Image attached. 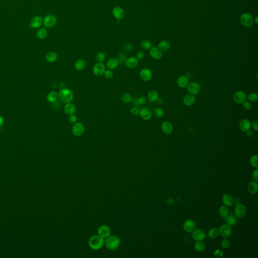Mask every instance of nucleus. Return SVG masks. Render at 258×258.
Listing matches in <instances>:
<instances>
[{
  "instance_id": "nucleus-49",
  "label": "nucleus",
  "mask_w": 258,
  "mask_h": 258,
  "mask_svg": "<svg viewBox=\"0 0 258 258\" xmlns=\"http://www.w3.org/2000/svg\"><path fill=\"white\" fill-rule=\"evenodd\" d=\"M69 121L72 124H75L77 122V117L74 114L69 115Z\"/></svg>"
},
{
  "instance_id": "nucleus-44",
  "label": "nucleus",
  "mask_w": 258,
  "mask_h": 258,
  "mask_svg": "<svg viewBox=\"0 0 258 258\" xmlns=\"http://www.w3.org/2000/svg\"><path fill=\"white\" fill-rule=\"evenodd\" d=\"M230 241L227 238H224L221 242V246L223 249H228L230 247Z\"/></svg>"
},
{
  "instance_id": "nucleus-37",
  "label": "nucleus",
  "mask_w": 258,
  "mask_h": 258,
  "mask_svg": "<svg viewBox=\"0 0 258 258\" xmlns=\"http://www.w3.org/2000/svg\"><path fill=\"white\" fill-rule=\"evenodd\" d=\"M208 236L211 239H215L219 236V230L216 228H212L209 231Z\"/></svg>"
},
{
  "instance_id": "nucleus-13",
  "label": "nucleus",
  "mask_w": 258,
  "mask_h": 258,
  "mask_svg": "<svg viewBox=\"0 0 258 258\" xmlns=\"http://www.w3.org/2000/svg\"><path fill=\"white\" fill-rule=\"evenodd\" d=\"M140 77L144 81H148L152 78V72L149 69L144 68L140 72Z\"/></svg>"
},
{
  "instance_id": "nucleus-27",
  "label": "nucleus",
  "mask_w": 258,
  "mask_h": 258,
  "mask_svg": "<svg viewBox=\"0 0 258 258\" xmlns=\"http://www.w3.org/2000/svg\"><path fill=\"white\" fill-rule=\"evenodd\" d=\"M119 61L115 58H110L106 63V67L110 70H115L119 65Z\"/></svg>"
},
{
  "instance_id": "nucleus-56",
  "label": "nucleus",
  "mask_w": 258,
  "mask_h": 258,
  "mask_svg": "<svg viewBox=\"0 0 258 258\" xmlns=\"http://www.w3.org/2000/svg\"><path fill=\"white\" fill-rule=\"evenodd\" d=\"M156 102H157V103L158 105H159V106L162 105V104H164V100H162V99H159V97H158V99H157V100H156Z\"/></svg>"
},
{
  "instance_id": "nucleus-5",
  "label": "nucleus",
  "mask_w": 258,
  "mask_h": 258,
  "mask_svg": "<svg viewBox=\"0 0 258 258\" xmlns=\"http://www.w3.org/2000/svg\"><path fill=\"white\" fill-rule=\"evenodd\" d=\"M72 133L74 135L79 137L82 136L85 132V128L81 122H76L74 124L72 127Z\"/></svg>"
},
{
  "instance_id": "nucleus-43",
  "label": "nucleus",
  "mask_w": 258,
  "mask_h": 258,
  "mask_svg": "<svg viewBox=\"0 0 258 258\" xmlns=\"http://www.w3.org/2000/svg\"><path fill=\"white\" fill-rule=\"evenodd\" d=\"M141 47L143 49H144V50H149V49L151 48V47H152L151 43L150 41H147V40L143 41L141 43Z\"/></svg>"
},
{
  "instance_id": "nucleus-25",
  "label": "nucleus",
  "mask_w": 258,
  "mask_h": 258,
  "mask_svg": "<svg viewBox=\"0 0 258 258\" xmlns=\"http://www.w3.org/2000/svg\"><path fill=\"white\" fill-rule=\"evenodd\" d=\"M138 59L134 57H132L127 59L126 65L129 69H133L137 66Z\"/></svg>"
},
{
  "instance_id": "nucleus-14",
  "label": "nucleus",
  "mask_w": 258,
  "mask_h": 258,
  "mask_svg": "<svg viewBox=\"0 0 258 258\" xmlns=\"http://www.w3.org/2000/svg\"><path fill=\"white\" fill-rule=\"evenodd\" d=\"M247 99V95L243 91H238L235 93L234 96V101L241 104L243 103Z\"/></svg>"
},
{
  "instance_id": "nucleus-22",
  "label": "nucleus",
  "mask_w": 258,
  "mask_h": 258,
  "mask_svg": "<svg viewBox=\"0 0 258 258\" xmlns=\"http://www.w3.org/2000/svg\"><path fill=\"white\" fill-rule=\"evenodd\" d=\"M240 128L242 131L246 132L251 128V121L248 119H243L240 123Z\"/></svg>"
},
{
  "instance_id": "nucleus-41",
  "label": "nucleus",
  "mask_w": 258,
  "mask_h": 258,
  "mask_svg": "<svg viewBox=\"0 0 258 258\" xmlns=\"http://www.w3.org/2000/svg\"><path fill=\"white\" fill-rule=\"evenodd\" d=\"M95 59L98 63H102L106 59V55L103 52H98L96 55Z\"/></svg>"
},
{
  "instance_id": "nucleus-11",
  "label": "nucleus",
  "mask_w": 258,
  "mask_h": 258,
  "mask_svg": "<svg viewBox=\"0 0 258 258\" xmlns=\"http://www.w3.org/2000/svg\"><path fill=\"white\" fill-rule=\"evenodd\" d=\"M192 237L196 241H202L205 238V233L202 229H195L192 232Z\"/></svg>"
},
{
  "instance_id": "nucleus-58",
  "label": "nucleus",
  "mask_w": 258,
  "mask_h": 258,
  "mask_svg": "<svg viewBox=\"0 0 258 258\" xmlns=\"http://www.w3.org/2000/svg\"><path fill=\"white\" fill-rule=\"evenodd\" d=\"M59 85H60V86H61V87H62V88L65 87V84H64V83H63V82H61V83H60V84H59Z\"/></svg>"
},
{
  "instance_id": "nucleus-40",
  "label": "nucleus",
  "mask_w": 258,
  "mask_h": 258,
  "mask_svg": "<svg viewBox=\"0 0 258 258\" xmlns=\"http://www.w3.org/2000/svg\"><path fill=\"white\" fill-rule=\"evenodd\" d=\"M122 101L126 103H130L132 100V96L129 93H124L121 97Z\"/></svg>"
},
{
  "instance_id": "nucleus-30",
  "label": "nucleus",
  "mask_w": 258,
  "mask_h": 258,
  "mask_svg": "<svg viewBox=\"0 0 258 258\" xmlns=\"http://www.w3.org/2000/svg\"><path fill=\"white\" fill-rule=\"evenodd\" d=\"M86 66V62L83 59L77 60L75 63V68L77 71H82L85 68Z\"/></svg>"
},
{
  "instance_id": "nucleus-24",
  "label": "nucleus",
  "mask_w": 258,
  "mask_h": 258,
  "mask_svg": "<svg viewBox=\"0 0 258 258\" xmlns=\"http://www.w3.org/2000/svg\"><path fill=\"white\" fill-rule=\"evenodd\" d=\"M222 202L225 206L227 207L232 206L234 203L233 197L229 194H225L222 197Z\"/></svg>"
},
{
  "instance_id": "nucleus-16",
  "label": "nucleus",
  "mask_w": 258,
  "mask_h": 258,
  "mask_svg": "<svg viewBox=\"0 0 258 258\" xmlns=\"http://www.w3.org/2000/svg\"><path fill=\"white\" fill-rule=\"evenodd\" d=\"M139 115L141 118L144 120H149L152 116V113L149 108H142L140 110Z\"/></svg>"
},
{
  "instance_id": "nucleus-12",
  "label": "nucleus",
  "mask_w": 258,
  "mask_h": 258,
  "mask_svg": "<svg viewBox=\"0 0 258 258\" xmlns=\"http://www.w3.org/2000/svg\"><path fill=\"white\" fill-rule=\"evenodd\" d=\"M196 225L195 221L191 219L187 220L185 221L183 225L184 230L189 233H192L193 232L194 230L196 229Z\"/></svg>"
},
{
  "instance_id": "nucleus-20",
  "label": "nucleus",
  "mask_w": 258,
  "mask_h": 258,
  "mask_svg": "<svg viewBox=\"0 0 258 258\" xmlns=\"http://www.w3.org/2000/svg\"><path fill=\"white\" fill-rule=\"evenodd\" d=\"M98 233L99 236L102 238H106L110 236V230L108 227L106 225H103L99 228Z\"/></svg>"
},
{
  "instance_id": "nucleus-6",
  "label": "nucleus",
  "mask_w": 258,
  "mask_h": 258,
  "mask_svg": "<svg viewBox=\"0 0 258 258\" xmlns=\"http://www.w3.org/2000/svg\"><path fill=\"white\" fill-rule=\"evenodd\" d=\"M218 230L219 234L224 238H228L232 233L231 226L227 224H224L221 225Z\"/></svg>"
},
{
  "instance_id": "nucleus-10",
  "label": "nucleus",
  "mask_w": 258,
  "mask_h": 258,
  "mask_svg": "<svg viewBox=\"0 0 258 258\" xmlns=\"http://www.w3.org/2000/svg\"><path fill=\"white\" fill-rule=\"evenodd\" d=\"M246 213H247V208L244 205L239 204L236 206L234 209V214L238 218H243L245 215Z\"/></svg>"
},
{
  "instance_id": "nucleus-9",
  "label": "nucleus",
  "mask_w": 258,
  "mask_h": 258,
  "mask_svg": "<svg viewBox=\"0 0 258 258\" xmlns=\"http://www.w3.org/2000/svg\"><path fill=\"white\" fill-rule=\"evenodd\" d=\"M200 86L196 82H193L188 84L187 90L190 94L196 95L198 94L200 91Z\"/></svg>"
},
{
  "instance_id": "nucleus-34",
  "label": "nucleus",
  "mask_w": 258,
  "mask_h": 258,
  "mask_svg": "<svg viewBox=\"0 0 258 258\" xmlns=\"http://www.w3.org/2000/svg\"><path fill=\"white\" fill-rule=\"evenodd\" d=\"M48 30L45 28H40L36 32V36L39 39H43L47 37Z\"/></svg>"
},
{
  "instance_id": "nucleus-23",
  "label": "nucleus",
  "mask_w": 258,
  "mask_h": 258,
  "mask_svg": "<svg viewBox=\"0 0 258 258\" xmlns=\"http://www.w3.org/2000/svg\"><path fill=\"white\" fill-rule=\"evenodd\" d=\"M237 218L238 217H236L234 214L229 213L227 217H225V221H226L227 224L229 225L230 226H233L237 223L238 221Z\"/></svg>"
},
{
  "instance_id": "nucleus-47",
  "label": "nucleus",
  "mask_w": 258,
  "mask_h": 258,
  "mask_svg": "<svg viewBox=\"0 0 258 258\" xmlns=\"http://www.w3.org/2000/svg\"><path fill=\"white\" fill-rule=\"evenodd\" d=\"M104 76L105 77H106V79H112V78H113V72H112V71L110 70H106V71L104 72Z\"/></svg>"
},
{
  "instance_id": "nucleus-51",
  "label": "nucleus",
  "mask_w": 258,
  "mask_h": 258,
  "mask_svg": "<svg viewBox=\"0 0 258 258\" xmlns=\"http://www.w3.org/2000/svg\"><path fill=\"white\" fill-rule=\"evenodd\" d=\"M252 178L254 179V180L256 182H258V168H256V169L255 170L252 174Z\"/></svg>"
},
{
  "instance_id": "nucleus-38",
  "label": "nucleus",
  "mask_w": 258,
  "mask_h": 258,
  "mask_svg": "<svg viewBox=\"0 0 258 258\" xmlns=\"http://www.w3.org/2000/svg\"><path fill=\"white\" fill-rule=\"evenodd\" d=\"M219 213L221 217L224 218L229 214V211L227 207L225 205L221 206L219 209Z\"/></svg>"
},
{
  "instance_id": "nucleus-36",
  "label": "nucleus",
  "mask_w": 258,
  "mask_h": 258,
  "mask_svg": "<svg viewBox=\"0 0 258 258\" xmlns=\"http://www.w3.org/2000/svg\"><path fill=\"white\" fill-rule=\"evenodd\" d=\"M195 250L198 252H202L205 249V245L202 241H196L194 244Z\"/></svg>"
},
{
  "instance_id": "nucleus-29",
  "label": "nucleus",
  "mask_w": 258,
  "mask_h": 258,
  "mask_svg": "<svg viewBox=\"0 0 258 258\" xmlns=\"http://www.w3.org/2000/svg\"><path fill=\"white\" fill-rule=\"evenodd\" d=\"M196 101V97L193 95H186L184 98V102L186 106H191L193 105Z\"/></svg>"
},
{
  "instance_id": "nucleus-45",
  "label": "nucleus",
  "mask_w": 258,
  "mask_h": 258,
  "mask_svg": "<svg viewBox=\"0 0 258 258\" xmlns=\"http://www.w3.org/2000/svg\"><path fill=\"white\" fill-rule=\"evenodd\" d=\"M248 99L251 102H256L258 99V94L256 93H251L248 96Z\"/></svg>"
},
{
  "instance_id": "nucleus-52",
  "label": "nucleus",
  "mask_w": 258,
  "mask_h": 258,
  "mask_svg": "<svg viewBox=\"0 0 258 258\" xmlns=\"http://www.w3.org/2000/svg\"><path fill=\"white\" fill-rule=\"evenodd\" d=\"M144 56H145L144 52H143V51H142V50H139L137 52V59H138V61L139 60H141V59H143L144 57Z\"/></svg>"
},
{
  "instance_id": "nucleus-4",
  "label": "nucleus",
  "mask_w": 258,
  "mask_h": 258,
  "mask_svg": "<svg viewBox=\"0 0 258 258\" xmlns=\"http://www.w3.org/2000/svg\"><path fill=\"white\" fill-rule=\"evenodd\" d=\"M57 19L56 16L52 14L48 15L43 19V24L47 28H52L57 23Z\"/></svg>"
},
{
  "instance_id": "nucleus-59",
  "label": "nucleus",
  "mask_w": 258,
  "mask_h": 258,
  "mask_svg": "<svg viewBox=\"0 0 258 258\" xmlns=\"http://www.w3.org/2000/svg\"><path fill=\"white\" fill-rule=\"evenodd\" d=\"M255 22L256 23V24H258V17H256V18L255 19Z\"/></svg>"
},
{
  "instance_id": "nucleus-18",
  "label": "nucleus",
  "mask_w": 258,
  "mask_h": 258,
  "mask_svg": "<svg viewBox=\"0 0 258 258\" xmlns=\"http://www.w3.org/2000/svg\"><path fill=\"white\" fill-rule=\"evenodd\" d=\"M43 24V19L40 16H35L32 18L30 21V26L33 28H38Z\"/></svg>"
},
{
  "instance_id": "nucleus-53",
  "label": "nucleus",
  "mask_w": 258,
  "mask_h": 258,
  "mask_svg": "<svg viewBox=\"0 0 258 258\" xmlns=\"http://www.w3.org/2000/svg\"><path fill=\"white\" fill-rule=\"evenodd\" d=\"M251 126H252V128L256 131H258V122L257 121H254L251 123Z\"/></svg>"
},
{
  "instance_id": "nucleus-1",
  "label": "nucleus",
  "mask_w": 258,
  "mask_h": 258,
  "mask_svg": "<svg viewBox=\"0 0 258 258\" xmlns=\"http://www.w3.org/2000/svg\"><path fill=\"white\" fill-rule=\"evenodd\" d=\"M106 248L110 250H115L120 247L121 241L117 236H108L104 241Z\"/></svg>"
},
{
  "instance_id": "nucleus-7",
  "label": "nucleus",
  "mask_w": 258,
  "mask_h": 258,
  "mask_svg": "<svg viewBox=\"0 0 258 258\" xmlns=\"http://www.w3.org/2000/svg\"><path fill=\"white\" fill-rule=\"evenodd\" d=\"M240 21L241 24L245 27H251L254 23V19L249 13H245L241 15Z\"/></svg>"
},
{
  "instance_id": "nucleus-42",
  "label": "nucleus",
  "mask_w": 258,
  "mask_h": 258,
  "mask_svg": "<svg viewBox=\"0 0 258 258\" xmlns=\"http://www.w3.org/2000/svg\"><path fill=\"white\" fill-rule=\"evenodd\" d=\"M154 115L156 117H162L164 115V110L161 108H156L154 110Z\"/></svg>"
},
{
  "instance_id": "nucleus-35",
  "label": "nucleus",
  "mask_w": 258,
  "mask_h": 258,
  "mask_svg": "<svg viewBox=\"0 0 258 258\" xmlns=\"http://www.w3.org/2000/svg\"><path fill=\"white\" fill-rule=\"evenodd\" d=\"M171 47V45L168 41H162L159 43L158 45V48H159L160 50L162 52H165L169 50Z\"/></svg>"
},
{
  "instance_id": "nucleus-48",
  "label": "nucleus",
  "mask_w": 258,
  "mask_h": 258,
  "mask_svg": "<svg viewBox=\"0 0 258 258\" xmlns=\"http://www.w3.org/2000/svg\"><path fill=\"white\" fill-rule=\"evenodd\" d=\"M140 110L138 108L135 107V108H133L131 109L130 112H131V113H132L133 115L137 116V115H139Z\"/></svg>"
},
{
  "instance_id": "nucleus-26",
  "label": "nucleus",
  "mask_w": 258,
  "mask_h": 258,
  "mask_svg": "<svg viewBox=\"0 0 258 258\" xmlns=\"http://www.w3.org/2000/svg\"><path fill=\"white\" fill-rule=\"evenodd\" d=\"M247 189L248 191L252 194H256L258 191V182L255 180L250 182L247 186Z\"/></svg>"
},
{
  "instance_id": "nucleus-54",
  "label": "nucleus",
  "mask_w": 258,
  "mask_h": 258,
  "mask_svg": "<svg viewBox=\"0 0 258 258\" xmlns=\"http://www.w3.org/2000/svg\"><path fill=\"white\" fill-rule=\"evenodd\" d=\"M146 98L144 96L141 97H140L139 99H138V101L139 102L140 105L141 104H145V103L146 102Z\"/></svg>"
},
{
  "instance_id": "nucleus-2",
  "label": "nucleus",
  "mask_w": 258,
  "mask_h": 258,
  "mask_svg": "<svg viewBox=\"0 0 258 258\" xmlns=\"http://www.w3.org/2000/svg\"><path fill=\"white\" fill-rule=\"evenodd\" d=\"M58 97L62 102L69 103L73 100L74 94L70 89L63 88L58 93Z\"/></svg>"
},
{
  "instance_id": "nucleus-28",
  "label": "nucleus",
  "mask_w": 258,
  "mask_h": 258,
  "mask_svg": "<svg viewBox=\"0 0 258 258\" xmlns=\"http://www.w3.org/2000/svg\"><path fill=\"white\" fill-rule=\"evenodd\" d=\"M64 112L69 115L74 114L76 112V107L74 104L71 103H67L64 107Z\"/></svg>"
},
{
  "instance_id": "nucleus-21",
  "label": "nucleus",
  "mask_w": 258,
  "mask_h": 258,
  "mask_svg": "<svg viewBox=\"0 0 258 258\" xmlns=\"http://www.w3.org/2000/svg\"><path fill=\"white\" fill-rule=\"evenodd\" d=\"M177 84L180 87L185 88L187 87L189 84V81L187 77L185 76H180L177 80Z\"/></svg>"
},
{
  "instance_id": "nucleus-46",
  "label": "nucleus",
  "mask_w": 258,
  "mask_h": 258,
  "mask_svg": "<svg viewBox=\"0 0 258 258\" xmlns=\"http://www.w3.org/2000/svg\"><path fill=\"white\" fill-rule=\"evenodd\" d=\"M223 252L222 250H221V249H217L214 252V255L216 258H221L223 257Z\"/></svg>"
},
{
  "instance_id": "nucleus-17",
  "label": "nucleus",
  "mask_w": 258,
  "mask_h": 258,
  "mask_svg": "<svg viewBox=\"0 0 258 258\" xmlns=\"http://www.w3.org/2000/svg\"><path fill=\"white\" fill-rule=\"evenodd\" d=\"M149 54L152 58L155 59H159L162 57V50L157 47H153L149 51Z\"/></svg>"
},
{
  "instance_id": "nucleus-39",
  "label": "nucleus",
  "mask_w": 258,
  "mask_h": 258,
  "mask_svg": "<svg viewBox=\"0 0 258 258\" xmlns=\"http://www.w3.org/2000/svg\"><path fill=\"white\" fill-rule=\"evenodd\" d=\"M258 156L257 155H254L253 156L251 157L250 160V162L251 165L252 166V167L255 168H258Z\"/></svg>"
},
{
  "instance_id": "nucleus-57",
  "label": "nucleus",
  "mask_w": 258,
  "mask_h": 258,
  "mask_svg": "<svg viewBox=\"0 0 258 258\" xmlns=\"http://www.w3.org/2000/svg\"><path fill=\"white\" fill-rule=\"evenodd\" d=\"M4 119L2 115H0V127L2 126L4 124Z\"/></svg>"
},
{
  "instance_id": "nucleus-3",
  "label": "nucleus",
  "mask_w": 258,
  "mask_h": 258,
  "mask_svg": "<svg viewBox=\"0 0 258 258\" xmlns=\"http://www.w3.org/2000/svg\"><path fill=\"white\" fill-rule=\"evenodd\" d=\"M103 238L99 236H95L90 238L89 241V247L91 249L97 250L100 249L104 243Z\"/></svg>"
},
{
  "instance_id": "nucleus-32",
  "label": "nucleus",
  "mask_w": 258,
  "mask_h": 258,
  "mask_svg": "<svg viewBox=\"0 0 258 258\" xmlns=\"http://www.w3.org/2000/svg\"><path fill=\"white\" fill-rule=\"evenodd\" d=\"M45 59H47V61L49 63H54L58 59V55L52 52H49L45 56Z\"/></svg>"
},
{
  "instance_id": "nucleus-50",
  "label": "nucleus",
  "mask_w": 258,
  "mask_h": 258,
  "mask_svg": "<svg viewBox=\"0 0 258 258\" xmlns=\"http://www.w3.org/2000/svg\"><path fill=\"white\" fill-rule=\"evenodd\" d=\"M243 108H245V110H250L252 108V104H251L250 102H249V101H245L244 102H243Z\"/></svg>"
},
{
  "instance_id": "nucleus-55",
  "label": "nucleus",
  "mask_w": 258,
  "mask_h": 258,
  "mask_svg": "<svg viewBox=\"0 0 258 258\" xmlns=\"http://www.w3.org/2000/svg\"><path fill=\"white\" fill-rule=\"evenodd\" d=\"M245 132H246V135H247V136L249 137H252V135H253V133H252V131L251 130H250V129L248 130Z\"/></svg>"
},
{
  "instance_id": "nucleus-31",
  "label": "nucleus",
  "mask_w": 258,
  "mask_h": 258,
  "mask_svg": "<svg viewBox=\"0 0 258 258\" xmlns=\"http://www.w3.org/2000/svg\"><path fill=\"white\" fill-rule=\"evenodd\" d=\"M58 99V93L56 91H51L47 95V100L50 103L56 102Z\"/></svg>"
},
{
  "instance_id": "nucleus-19",
  "label": "nucleus",
  "mask_w": 258,
  "mask_h": 258,
  "mask_svg": "<svg viewBox=\"0 0 258 258\" xmlns=\"http://www.w3.org/2000/svg\"><path fill=\"white\" fill-rule=\"evenodd\" d=\"M162 130L164 134L169 135L173 132V125L169 122H164L162 124Z\"/></svg>"
},
{
  "instance_id": "nucleus-8",
  "label": "nucleus",
  "mask_w": 258,
  "mask_h": 258,
  "mask_svg": "<svg viewBox=\"0 0 258 258\" xmlns=\"http://www.w3.org/2000/svg\"><path fill=\"white\" fill-rule=\"evenodd\" d=\"M106 67L102 63L95 64L93 68V74L96 76H101L106 71Z\"/></svg>"
},
{
  "instance_id": "nucleus-15",
  "label": "nucleus",
  "mask_w": 258,
  "mask_h": 258,
  "mask_svg": "<svg viewBox=\"0 0 258 258\" xmlns=\"http://www.w3.org/2000/svg\"><path fill=\"white\" fill-rule=\"evenodd\" d=\"M113 14L117 20H121L124 17L125 12L123 8L120 7H115L113 9Z\"/></svg>"
},
{
  "instance_id": "nucleus-33",
  "label": "nucleus",
  "mask_w": 258,
  "mask_h": 258,
  "mask_svg": "<svg viewBox=\"0 0 258 258\" xmlns=\"http://www.w3.org/2000/svg\"><path fill=\"white\" fill-rule=\"evenodd\" d=\"M147 96L149 101L151 102H155L158 99V93L155 90L149 91L148 93Z\"/></svg>"
}]
</instances>
